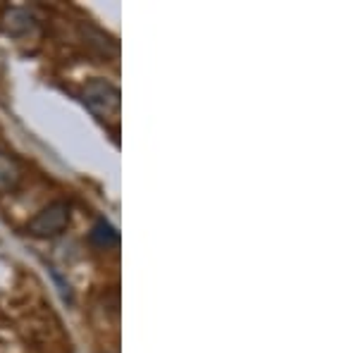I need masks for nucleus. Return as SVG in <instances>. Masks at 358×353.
<instances>
[{
	"label": "nucleus",
	"mask_w": 358,
	"mask_h": 353,
	"mask_svg": "<svg viewBox=\"0 0 358 353\" xmlns=\"http://www.w3.org/2000/svg\"><path fill=\"white\" fill-rule=\"evenodd\" d=\"M82 101L84 106L101 120L108 117H117L120 115V89L115 84H110L108 79H91L82 86Z\"/></svg>",
	"instance_id": "obj_1"
},
{
	"label": "nucleus",
	"mask_w": 358,
	"mask_h": 353,
	"mask_svg": "<svg viewBox=\"0 0 358 353\" xmlns=\"http://www.w3.org/2000/svg\"><path fill=\"white\" fill-rule=\"evenodd\" d=\"M69 224V206L65 201H53L36 212L27 224V231L38 239H53L60 236Z\"/></svg>",
	"instance_id": "obj_2"
},
{
	"label": "nucleus",
	"mask_w": 358,
	"mask_h": 353,
	"mask_svg": "<svg viewBox=\"0 0 358 353\" xmlns=\"http://www.w3.org/2000/svg\"><path fill=\"white\" fill-rule=\"evenodd\" d=\"M0 29L8 36L24 38L36 31V17L29 13L27 8H5L3 15H0Z\"/></svg>",
	"instance_id": "obj_3"
},
{
	"label": "nucleus",
	"mask_w": 358,
	"mask_h": 353,
	"mask_svg": "<svg viewBox=\"0 0 358 353\" xmlns=\"http://www.w3.org/2000/svg\"><path fill=\"white\" fill-rule=\"evenodd\" d=\"M91 241H94L98 248H110L120 244V234L113 224L106 222V219H98L94 231H91Z\"/></svg>",
	"instance_id": "obj_4"
},
{
	"label": "nucleus",
	"mask_w": 358,
	"mask_h": 353,
	"mask_svg": "<svg viewBox=\"0 0 358 353\" xmlns=\"http://www.w3.org/2000/svg\"><path fill=\"white\" fill-rule=\"evenodd\" d=\"M17 182H20V167L15 165V160L0 153V194L15 189Z\"/></svg>",
	"instance_id": "obj_5"
}]
</instances>
